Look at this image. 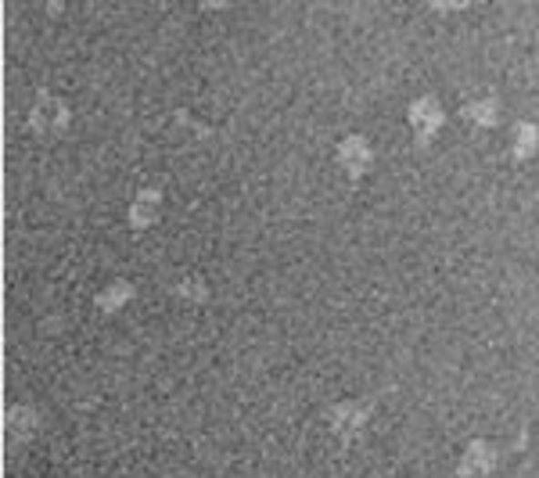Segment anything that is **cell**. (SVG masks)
<instances>
[{
    "mask_svg": "<svg viewBox=\"0 0 539 478\" xmlns=\"http://www.w3.org/2000/svg\"><path fill=\"white\" fill-rule=\"evenodd\" d=\"M410 122H414V133H418V144H428L439 130H442V105H439V98H431V94H424L418 98L414 105H410Z\"/></svg>",
    "mask_w": 539,
    "mask_h": 478,
    "instance_id": "4",
    "label": "cell"
},
{
    "mask_svg": "<svg viewBox=\"0 0 539 478\" xmlns=\"http://www.w3.org/2000/svg\"><path fill=\"white\" fill-rule=\"evenodd\" d=\"M370 162H374V151H370V144H367L363 137H346V140L338 144V166H342L349 177H363V173L370 170Z\"/></svg>",
    "mask_w": 539,
    "mask_h": 478,
    "instance_id": "5",
    "label": "cell"
},
{
    "mask_svg": "<svg viewBox=\"0 0 539 478\" xmlns=\"http://www.w3.org/2000/svg\"><path fill=\"white\" fill-rule=\"evenodd\" d=\"M464 116L472 122H479V126H492V122L500 120V98H496V90H485L479 101H468L464 105Z\"/></svg>",
    "mask_w": 539,
    "mask_h": 478,
    "instance_id": "7",
    "label": "cell"
},
{
    "mask_svg": "<svg viewBox=\"0 0 539 478\" xmlns=\"http://www.w3.org/2000/svg\"><path fill=\"white\" fill-rule=\"evenodd\" d=\"M525 446V435H522V442H514V446H500V442H485V439H475L468 450H464V457H461V464H457V478H479V475H489L511 450H522Z\"/></svg>",
    "mask_w": 539,
    "mask_h": 478,
    "instance_id": "2",
    "label": "cell"
},
{
    "mask_svg": "<svg viewBox=\"0 0 539 478\" xmlns=\"http://www.w3.org/2000/svg\"><path fill=\"white\" fill-rule=\"evenodd\" d=\"M7 424H11V435L29 439V435H33V428H36V414H33L29 407H15V410L7 414Z\"/></svg>",
    "mask_w": 539,
    "mask_h": 478,
    "instance_id": "10",
    "label": "cell"
},
{
    "mask_svg": "<svg viewBox=\"0 0 539 478\" xmlns=\"http://www.w3.org/2000/svg\"><path fill=\"white\" fill-rule=\"evenodd\" d=\"M68 122V105L55 98L51 90H40L36 94V105H33V116H29V126L36 133H51V130H65Z\"/></svg>",
    "mask_w": 539,
    "mask_h": 478,
    "instance_id": "3",
    "label": "cell"
},
{
    "mask_svg": "<svg viewBox=\"0 0 539 478\" xmlns=\"http://www.w3.org/2000/svg\"><path fill=\"white\" fill-rule=\"evenodd\" d=\"M539 144V126L536 122H518L514 126V155L518 159H525V155H533Z\"/></svg>",
    "mask_w": 539,
    "mask_h": 478,
    "instance_id": "9",
    "label": "cell"
},
{
    "mask_svg": "<svg viewBox=\"0 0 539 478\" xmlns=\"http://www.w3.org/2000/svg\"><path fill=\"white\" fill-rule=\"evenodd\" d=\"M126 299H133V285H130V281H116V285H109L94 302H98L101 313H116Z\"/></svg>",
    "mask_w": 539,
    "mask_h": 478,
    "instance_id": "8",
    "label": "cell"
},
{
    "mask_svg": "<svg viewBox=\"0 0 539 478\" xmlns=\"http://www.w3.org/2000/svg\"><path fill=\"white\" fill-rule=\"evenodd\" d=\"M177 296H183V299H191V302H205L209 299V288H205V281H202L198 274H191V277H180Z\"/></svg>",
    "mask_w": 539,
    "mask_h": 478,
    "instance_id": "11",
    "label": "cell"
},
{
    "mask_svg": "<svg viewBox=\"0 0 539 478\" xmlns=\"http://www.w3.org/2000/svg\"><path fill=\"white\" fill-rule=\"evenodd\" d=\"M389 392H392V389H378L374 396L346 400V403H335V407H327V410H324V421L331 424V431H335V439H338V446H342V450H349V446H353V439H357L359 431L367 428L370 414L378 410V400H385Z\"/></svg>",
    "mask_w": 539,
    "mask_h": 478,
    "instance_id": "1",
    "label": "cell"
},
{
    "mask_svg": "<svg viewBox=\"0 0 539 478\" xmlns=\"http://www.w3.org/2000/svg\"><path fill=\"white\" fill-rule=\"evenodd\" d=\"M159 202H162V194H159L155 187H144V191H137V198L130 202V223H133L137 231L151 227V223L159 220Z\"/></svg>",
    "mask_w": 539,
    "mask_h": 478,
    "instance_id": "6",
    "label": "cell"
}]
</instances>
